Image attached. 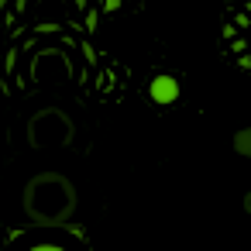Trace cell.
Segmentation results:
<instances>
[{
	"instance_id": "obj_1",
	"label": "cell",
	"mask_w": 251,
	"mask_h": 251,
	"mask_svg": "<svg viewBox=\"0 0 251 251\" xmlns=\"http://www.w3.org/2000/svg\"><path fill=\"white\" fill-rule=\"evenodd\" d=\"M179 93H182V86H179L176 76H165V73H162V76H155V79L148 83V97H151V103H158V107L176 103Z\"/></svg>"
},
{
	"instance_id": "obj_2",
	"label": "cell",
	"mask_w": 251,
	"mask_h": 251,
	"mask_svg": "<svg viewBox=\"0 0 251 251\" xmlns=\"http://www.w3.org/2000/svg\"><path fill=\"white\" fill-rule=\"evenodd\" d=\"M234 151H237L241 158H251V127L234 131Z\"/></svg>"
},
{
	"instance_id": "obj_3",
	"label": "cell",
	"mask_w": 251,
	"mask_h": 251,
	"mask_svg": "<svg viewBox=\"0 0 251 251\" xmlns=\"http://www.w3.org/2000/svg\"><path fill=\"white\" fill-rule=\"evenodd\" d=\"M28 251H69V248H62V244H31Z\"/></svg>"
},
{
	"instance_id": "obj_4",
	"label": "cell",
	"mask_w": 251,
	"mask_h": 251,
	"mask_svg": "<svg viewBox=\"0 0 251 251\" xmlns=\"http://www.w3.org/2000/svg\"><path fill=\"white\" fill-rule=\"evenodd\" d=\"M103 11H121V0H103Z\"/></svg>"
},
{
	"instance_id": "obj_5",
	"label": "cell",
	"mask_w": 251,
	"mask_h": 251,
	"mask_svg": "<svg viewBox=\"0 0 251 251\" xmlns=\"http://www.w3.org/2000/svg\"><path fill=\"white\" fill-rule=\"evenodd\" d=\"M244 210H248V213H251V193H248V196H244Z\"/></svg>"
}]
</instances>
